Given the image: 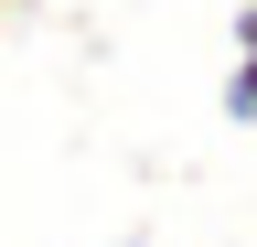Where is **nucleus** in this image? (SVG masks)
Instances as JSON below:
<instances>
[{
    "label": "nucleus",
    "instance_id": "obj_1",
    "mask_svg": "<svg viewBox=\"0 0 257 247\" xmlns=\"http://www.w3.org/2000/svg\"><path fill=\"white\" fill-rule=\"evenodd\" d=\"M236 54H246V65H257V0H246V11H236Z\"/></svg>",
    "mask_w": 257,
    "mask_h": 247
},
{
    "label": "nucleus",
    "instance_id": "obj_2",
    "mask_svg": "<svg viewBox=\"0 0 257 247\" xmlns=\"http://www.w3.org/2000/svg\"><path fill=\"white\" fill-rule=\"evenodd\" d=\"M0 33H11V0H0Z\"/></svg>",
    "mask_w": 257,
    "mask_h": 247
},
{
    "label": "nucleus",
    "instance_id": "obj_3",
    "mask_svg": "<svg viewBox=\"0 0 257 247\" xmlns=\"http://www.w3.org/2000/svg\"><path fill=\"white\" fill-rule=\"evenodd\" d=\"M118 247H150V236H118Z\"/></svg>",
    "mask_w": 257,
    "mask_h": 247
},
{
    "label": "nucleus",
    "instance_id": "obj_4",
    "mask_svg": "<svg viewBox=\"0 0 257 247\" xmlns=\"http://www.w3.org/2000/svg\"><path fill=\"white\" fill-rule=\"evenodd\" d=\"M246 129H257V118H246Z\"/></svg>",
    "mask_w": 257,
    "mask_h": 247
}]
</instances>
